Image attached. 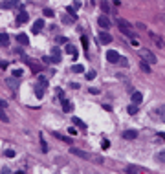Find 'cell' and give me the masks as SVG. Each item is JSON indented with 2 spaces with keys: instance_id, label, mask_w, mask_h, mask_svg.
Returning a JSON list of instances; mask_svg holds the SVG:
<instances>
[{
  "instance_id": "cell-1",
  "label": "cell",
  "mask_w": 165,
  "mask_h": 174,
  "mask_svg": "<svg viewBox=\"0 0 165 174\" xmlns=\"http://www.w3.org/2000/svg\"><path fill=\"white\" fill-rule=\"evenodd\" d=\"M116 24H117L119 31H121V33H123V35L130 37V39L134 37V29H132V24H130V22H127L125 18H117V20H116Z\"/></svg>"
},
{
  "instance_id": "cell-2",
  "label": "cell",
  "mask_w": 165,
  "mask_h": 174,
  "mask_svg": "<svg viewBox=\"0 0 165 174\" xmlns=\"http://www.w3.org/2000/svg\"><path fill=\"white\" fill-rule=\"evenodd\" d=\"M139 55H141V61H145V62H149V64H156V62H158V57L154 55L150 50H141Z\"/></svg>"
},
{
  "instance_id": "cell-3",
  "label": "cell",
  "mask_w": 165,
  "mask_h": 174,
  "mask_svg": "<svg viewBox=\"0 0 165 174\" xmlns=\"http://www.w3.org/2000/svg\"><path fill=\"white\" fill-rule=\"evenodd\" d=\"M149 37H150V40L154 42V46H156V48H163V46H165L163 39H161L160 35H156V33H154V31H149Z\"/></svg>"
},
{
  "instance_id": "cell-4",
  "label": "cell",
  "mask_w": 165,
  "mask_h": 174,
  "mask_svg": "<svg viewBox=\"0 0 165 174\" xmlns=\"http://www.w3.org/2000/svg\"><path fill=\"white\" fill-rule=\"evenodd\" d=\"M106 59H108V62H119L121 61V55L117 51H114V50H110V51H106Z\"/></svg>"
},
{
  "instance_id": "cell-5",
  "label": "cell",
  "mask_w": 165,
  "mask_h": 174,
  "mask_svg": "<svg viewBox=\"0 0 165 174\" xmlns=\"http://www.w3.org/2000/svg\"><path fill=\"white\" fill-rule=\"evenodd\" d=\"M46 86H48V81H46V83H39V84L35 86V95L39 97V99L44 95V90H46Z\"/></svg>"
},
{
  "instance_id": "cell-6",
  "label": "cell",
  "mask_w": 165,
  "mask_h": 174,
  "mask_svg": "<svg viewBox=\"0 0 165 174\" xmlns=\"http://www.w3.org/2000/svg\"><path fill=\"white\" fill-rule=\"evenodd\" d=\"M97 24H99V26H101V28H103V29L106 31V29L110 28V20H108V17H105V15H101V17H99V18H97Z\"/></svg>"
},
{
  "instance_id": "cell-7",
  "label": "cell",
  "mask_w": 165,
  "mask_h": 174,
  "mask_svg": "<svg viewBox=\"0 0 165 174\" xmlns=\"http://www.w3.org/2000/svg\"><path fill=\"white\" fill-rule=\"evenodd\" d=\"M99 40H101L103 44H110V42H112V35H110L108 31H101V33H99Z\"/></svg>"
},
{
  "instance_id": "cell-8",
  "label": "cell",
  "mask_w": 165,
  "mask_h": 174,
  "mask_svg": "<svg viewBox=\"0 0 165 174\" xmlns=\"http://www.w3.org/2000/svg\"><path fill=\"white\" fill-rule=\"evenodd\" d=\"M70 154H73V156H79V158H83V159H88V158H90V156H88V152L79 150V148H70Z\"/></svg>"
},
{
  "instance_id": "cell-9",
  "label": "cell",
  "mask_w": 165,
  "mask_h": 174,
  "mask_svg": "<svg viewBox=\"0 0 165 174\" xmlns=\"http://www.w3.org/2000/svg\"><path fill=\"white\" fill-rule=\"evenodd\" d=\"M125 170H127V174H143V169L138 165H128Z\"/></svg>"
},
{
  "instance_id": "cell-10",
  "label": "cell",
  "mask_w": 165,
  "mask_h": 174,
  "mask_svg": "<svg viewBox=\"0 0 165 174\" xmlns=\"http://www.w3.org/2000/svg\"><path fill=\"white\" fill-rule=\"evenodd\" d=\"M42 28H44V20H42V18L35 20V22H33V33H40Z\"/></svg>"
},
{
  "instance_id": "cell-11",
  "label": "cell",
  "mask_w": 165,
  "mask_h": 174,
  "mask_svg": "<svg viewBox=\"0 0 165 174\" xmlns=\"http://www.w3.org/2000/svg\"><path fill=\"white\" fill-rule=\"evenodd\" d=\"M132 105H139L141 101H143V94L141 92H132Z\"/></svg>"
},
{
  "instance_id": "cell-12",
  "label": "cell",
  "mask_w": 165,
  "mask_h": 174,
  "mask_svg": "<svg viewBox=\"0 0 165 174\" xmlns=\"http://www.w3.org/2000/svg\"><path fill=\"white\" fill-rule=\"evenodd\" d=\"M28 20H29V15H28L26 11H20V13L17 15V22H18V24H26Z\"/></svg>"
},
{
  "instance_id": "cell-13",
  "label": "cell",
  "mask_w": 165,
  "mask_h": 174,
  "mask_svg": "<svg viewBox=\"0 0 165 174\" xmlns=\"http://www.w3.org/2000/svg\"><path fill=\"white\" fill-rule=\"evenodd\" d=\"M17 40L20 42V46H28V44H29V37H28L26 33H18V35H17Z\"/></svg>"
},
{
  "instance_id": "cell-14",
  "label": "cell",
  "mask_w": 165,
  "mask_h": 174,
  "mask_svg": "<svg viewBox=\"0 0 165 174\" xmlns=\"http://www.w3.org/2000/svg\"><path fill=\"white\" fill-rule=\"evenodd\" d=\"M24 62H26V64H29V66H31L33 73H40V72H42V68L39 66L37 62H33V61H29V59H24Z\"/></svg>"
},
{
  "instance_id": "cell-15",
  "label": "cell",
  "mask_w": 165,
  "mask_h": 174,
  "mask_svg": "<svg viewBox=\"0 0 165 174\" xmlns=\"http://www.w3.org/2000/svg\"><path fill=\"white\" fill-rule=\"evenodd\" d=\"M66 53H68V55H72L73 61L77 59V48H75L73 44H66Z\"/></svg>"
},
{
  "instance_id": "cell-16",
  "label": "cell",
  "mask_w": 165,
  "mask_h": 174,
  "mask_svg": "<svg viewBox=\"0 0 165 174\" xmlns=\"http://www.w3.org/2000/svg\"><path fill=\"white\" fill-rule=\"evenodd\" d=\"M123 137H125V139H136V137H138V132H136V130H125V132H123Z\"/></svg>"
},
{
  "instance_id": "cell-17",
  "label": "cell",
  "mask_w": 165,
  "mask_h": 174,
  "mask_svg": "<svg viewBox=\"0 0 165 174\" xmlns=\"http://www.w3.org/2000/svg\"><path fill=\"white\" fill-rule=\"evenodd\" d=\"M72 121H73V125H75V126H79L81 130H86V123H84V121H81L79 117H75V116H73V117H72Z\"/></svg>"
},
{
  "instance_id": "cell-18",
  "label": "cell",
  "mask_w": 165,
  "mask_h": 174,
  "mask_svg": "<svg viewBox=\"0 0 165 174\" xmlns=\"http://www.w3.org/2000/svg\"><path fill=\"white\" fill-rule=\"evenodd\" d=\"M0 44H2V48H7V46H9V37H7L6 31L0 35Z\"/></svg>"
},
{
  "instance_id": "cell-19",
  "label": "cell",
  "mask_w": 165,
  "mask_h": 174,
  "mask_svg": "<svg viewBox=\"0 0 165 174\" xmlns=\"http://www.w3.org/2000/svg\"><path fill=\"white\" fill-rule=\"evenodd\" d=\"M61 106H62V110H64L66 114H68V112L72 110V103H70L68 99H62V101H61Z\"/></svg>"
},
{
  "instance_id": "cell-20",
  "label": "cell",
  "mask_w": 165,
  "mask_h": 174,
  "mask_svg": "<svg viewBox=\"0 0 165 174\" xmlns=\"http://www.w3.org/2000/svg\"><path fill=\"white\" fill-rule=\"evenodd\" d=\"M139 68H141L143 72H145V73H149V72H150V64H149V62H145V61H141Z\"/></svg>"
},
{
  "instance_id": "cell-21",
  "label": "cell",
  "mask_w": 165,
  "mask_h": 174,
  "mask_svg": "<svg viewBox=\"0 0 165 174\" xmlns=\"http://www.w3.org/2000/svg\"><path fill=\"white\" fill-rule=\"evenodd\" d=\"M4 156H6V158H15L17 152H15L13 148H6V150H4Z\"/></svg>"
},
{
  "instance_id": "cell-22",
  "label": "cell",
  "mask_w": 165,
  "mask_h": 174,
  "mask_svg": "<svg viewBox=\"0 0 165 174\" xmlns=\"http://www.w3.org/2000/svg\"><path fill=\"white\" fill-rule=\"evenodd\" d=\"M40 150H42V152H48V143L44 141V136H42V134H40Z\"/></svg>"
},
{
  "instance_id": "cell-23",
  "label": "cell",
  "mask_w": 165,
  "mask_h": 174,
  "mask_svg": "<svg viewBox=\"0 0 165 174\" xmlns=\"http://www.w3.org/2000/svg\"><path fill=\"white\" fill-rule=\"evenodd\" d=\"M158 117L165 123V106H160V108H158Z\"/></svg>"
},
{
  "instance_id": "cell-24",
  "label": "cell",
  "mask_w": 165,
  "mask_h": 174,
  "mask_svg": "<svg viewBox=\"0 0 165 174\" xmlns=\"http://www.w3.org/2000/svg\"><path fill=\"white\" fill-rule=\"evenodd\" d=\"M81 42H83V48H84V53H86V57H88V39L83 35L81 37Z\"/></svg>"
},
{
  "instance_id": "cell-25",
  "label": "cell",
  "mask_w": 165,
  "mask_h": 174,
  "mask_svg": "<svg viewBox=\"0 0 165 174\" xmlns=\"http://www.w3.org/2000/svg\"><path fill=\"white\" fill-rule=\"evenodd\" d=\"M156 159H158L160 163H165V150H161V152H158V154H156Z\"/></svg>"
},
{
  "instance_id": "cell-26",
  "label": "cell",
  "mask_w": 165,
  "mask_h": 174,
  "mask_svg": "<svg viewBox=\"0 0 165 174\" xmlns=\"http://www.w3.org/2000/svg\"><path fill=\"white\" fill-rule=\"evenodd\" d=\"M42 13H44V17H48V18H53V17H55V13L51 11V9H50V7H46V9H44V11H42Z\"/></svg>"
},
{
  "instance_id": "cell-27",
  "label": "cell",
  "mask_w": 165,
  "mask_h": 174,
  "mask_svg": "<svg viewBox=\"0 0 165 174\" xmlns=\"http://www.w3.org/2000/svg\"><path fill=\"white\" fill-rule=\"evenodd\" d=\"M53 136H55V137H59L61 141H66V143H70V137H66V136H62V134H59V132H53Z\"/></svg>"
},
{
  "instance_id": "cell-28",
  "label": "cell",
  "mask_w": 165,
  "mask_h": 174,
  "mask_svg": "<svg viewBox=\"0 0 165 174\" xmlns=\"http://www.w3.org/2000/svg\"><path fill=\"white\" fill-rule=\"evenodd\" d=\"M72 72H75V73H81V72H84V68L81 66V64H75V66H72Z\"/></svg>"
},
{
  "instance_id": "cell-29",
  "label": "cell",
  "mask_w": 165,
  "mask_h": 174,
  "mask_svg": "<svg viewBox=\"0 0 165 174\" xmlns=\"http://www.w3.org/2000/svg\"><path fill=\"white\" fill-rule=\"evenodd\" d=\"M51 55H55V57H61V50H59L57 46H53V48H51Z\"/></svg>"
},
{
  "instance_id": "cell-30",
  "label": "cell",
  "mask_w": 165,
  "mask_h": 174,
  "mask_svg": "<svg viewBox=\"0 0 165 174\" xmlns=\"http://www.w3.org/2000/svg\"><path fill=\"white\" fill-rule=\"evenodd\" d=\"M0 119H2L4 123H7V121H9V117H7V114L4 112V108H2V112H0Z\"/></svg>"
},
{
  "instance_id": "cell-31",
  "label": "cell",
  "mask_w": 165,
  "mask_h": 174,
  "mask_svg": "<svg viewBox=\"0 0 165 174\" xmlns=\"http://www.w3.org/2000/svg\"><path fill=\"white\" fill-rule=\"evenodd\" d=\"M72 7H73V11H77V9L81 7V0H73V4H72Z\"/></svg>"
},
{
  "instance_id": "cell-32",
  "label": "cell",
  "mask_w": 165,
  "mask_h": 174,
  "mask_svg": "<svg viewBox=\"0 0 165 174\" xmlns=\"http://www.w3.org/2000/svg\"><path fill=\"white\" fill-rule=\"evenodd\" d=\"M138 112V105H130L128 106V114H136Z\"/></svg>"
},
{
  "instance_id": "cell-33",
  "label": "cell",
  "mask_w": 165,
  "mask_h": 174,
  "mask_svg": "<svg viewBox=\"0 0 165 174\" xmlns=\"http://www.w3.org/2000/svg\"><path fill=\"white\" fill-rule=\"evenodd\" d=\"M101 147H103V150H106V148L110 147V141H108V139H103V141H101Z\"/></svg>"
},
{
  "instance_id": "cell-34",
  "label": "cell",
  "mask_w": 165,
  "mask_h": 174,
  "mask_svg": "<svg viewBox=\"0 0 165 174\" xmlns=\"http://www.w3.org/2000/svg\"><path fill=\"white\" fill-rule=\"evenodd\" d=\"M92 79H95V72H88L86 73V81H92Z\"/></svg>"
},
{
  "instance_id": "cell-35",
  "label": "cell",
  "mask_w": 165,
  "mask_h": 174,
  "mask_svg": "<svg viewBox=\"0 0 165 174\" xmlns=\"http://www.w3.org/2000/svg\"><path fill=\"white\" fill-rule=\"evenodd\" d=\"M6 83H7V84L11 86V90H17V83H13V79H7Z\"/></svg>"
},
{
  "instance_id": "cell-36",
  "label": "cell",
  "mask_w": 165,
  "mask_h": 174,
  "mask_svg": "<svg viewBox=\"0 0 165 174\" xmlns=\"http://www.w3.org/2000/svg\"><path fill=\"white\" fill-rule=\"evenodd\" d=\"M57 42H59V44H66L68 39H66V37H57Z\"/></svg>"
},
{
  "instance_id": "cell-37",
  "label": "cell",
  "mask_w": 165,
  "mask_h": 174,
  "mask_svg": "<svg viewBox=\"0 0 165 174\" xmlns=\"http://www.w3.org/2000/svg\"><path fill=\"white\" fill-rule=\"evenodd\" d=\"M68 134H70V136H75V134H77V128H75V126H70V128H68Z\"/></svg>"
},
{
  "instance_id": "cell-38",
  "label": "cell",
  "mask_w": 165,
  "mask_h": 174,
  "mask_svg": "<svg viewBox=\"0 0 165 174\" xmlns=\"http://www.w3.org/2000/svg\"><path fill=\"white\" fill-rule=\"evenodd\" d=\"M57 62H61V57H55V55H51V64H57Z\"/></svg>"
},
{
  "instance_id": "cell-39",
  "label": "cell",
  "mask_w": 165,
  "mask_h": 174,
  "mask_svg": "<svg viewBox=\"0 0 165 174\" xmlns=\"http://www.w3.org/2000/svg\"><path fill=\"white\" fill-rule=\"evenodd\" d=\"M119 64H121V66H128V61H127L125 57H121V61H119Z\"/></svg>"
},
{
  "instance_id": "cell-40",
  "label": "cell",
  "mask_w": 165,
  "mask_h": 174,
  "mask_svg": "<svg viewBox=\"0 0 165 174\" xmlns=\"http://www.w3.org/2000/svg\"><path fill=\"white\" fill-rule=\"evenodd\" d=\"M22 75V70H13V77H20Z\"/></svg>"
},
{
  "instance_id": "cell-41",
  "label": "cell",
  "mask_w": 165,
  "mask_h": 174,
  "mask_svg": "<svg viewBox=\"0 0 165 174\" xmlns=\"http://www.w3.org/2000/svg\"><path fill=\"white\" fill-rule=\"evenodd\" d=\"M15 53H18V55H24V51H22V48H15Z\"/></svg>"
},
{
  "instance_id": "cell-42",
  "label": "cell",
  "mask_w": 165,
  "mask_h": 174,
  "mask_svg": "<svg viewBox=\"0 0 165 174\" xmlns=\"http://www.w3.org/2000/svg\"><path fill=\"white\" fill-rule=\"evenodd\" d=\"M57 95H59V97H62V95H64V92H62L61 88H57Z\"/></svg>"
},
{
  "instance_id": "cell-43",
  "label": "cell",
  "mask_w": 165,
  "mask_h": 174,
  "mask_svg": "<svg viewBox=\"0 0 165 174\" xmlns=\"http://www.w3.org/2000/svg\"><path fill=\"white\" fill-rule=\"evenodd\" d=\"M2 174H9V169H7V167H4V169H2Z\"/></svg>"
},
{
  "instance_id": "cell-44",
  "label": "cell",
  "mask_w": 165,
  "mask_h": 174,
  "mask_svg": "<svg viewBox=\"0 0 165 174\" xmlns=\"http://www.w3.org/2000/svg\"><path fill=\"white\" fill-rule=\"evenodd\" d=\"M15 174H24V170H18V172H15Z\"/></svg>"
},
{
  "instance_id": "cell-45",
  "label": "cell",
  "mask_w": 165,
  "mask_h": 174,
  "mask_svg": "<svg viewBox=\"0 0 165 174\" xmlns=\"http://www.w3.org/2000/svg\"><path fill=\"white\" fill-rule=\"evenodd\" d=\"M161 20H163V22H165V13H163V15H161Z\"/></svg>"
},
{
  "instance_id": "cell-46",
  "label": "cell",
  "mask_w": 165,
  "mask_h": 174,
  "mask_svg": "<svg viewBox=\"0 0 165 174\" xmlns=\"http://www.w3.org/2000/svg\"><path fill=\"white\" fill-rule=\"evenodd\" d=\"M161 139H165V134H161Z\"/></svg>"
}]
</instances>
